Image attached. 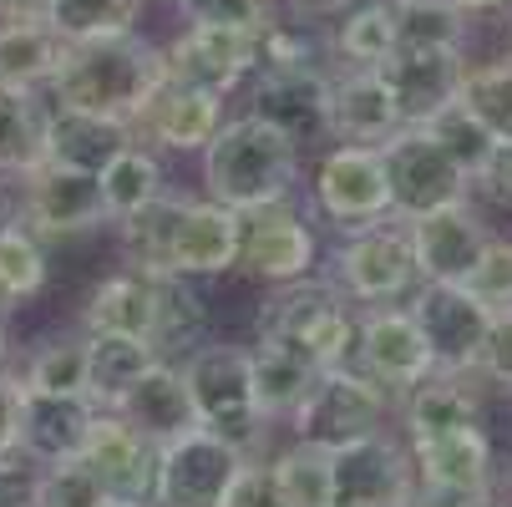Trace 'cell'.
Wrapping results in <instances>:
<instances>
[{"instance_id": "cell-1", "label": "cell", "mask_w": 512, "mask_h": 507, "mask_svg": "<svg viewBox=\"0 0 512 507\" xmlns=\"http://www.w3.org/2000/svg\"><path fill=\"white\" fill-rule=\"evenodd\" d=\"M158 82H163V46H153L137 31H112V36L66 41L46 97L61 107L132 122Z\"/></svg>"}, {"instance_id": "cell-2", "label": "cell", "mask_w": 512, "mask_h": 507, "mask_svg": "<svg viewBox=\"0 0 512 507\" xmlns=\"http://www.w3.org/2000/svg\"><path fill=\"white\" fill-rule=\"evenodd\" d=\"M295 178H300V142L259 112L218 122V132L203 148V188L213 203H229L234 213L289 203Z\"/></svg>"}, {"instance_id": "cell-3", "label": "cell", "mask_w": 512, "mask_h": 507, "mask_svg": "<svg viewBox=\"0 0 512 507\" xmlns=\"http://www.w3.org/2000/svg\"><path fill=\"white\" fill-rule=\"evenodd\" d=\"M259 340L295 350L315 371H330L355 355V315L335 284L305 274L295 284H274V300L259 315Z\"/></svg>"}, {"instance_id": "cell-4", "label": "cell", "mask_w": 512, "mask_h": 507, "mask_svg": "<svg viewBox=\"0 0 512 507\" xmlns=\"http://www.w3.org/2000/svg\"><path fill=\"white\" fill-rule=\"evenodd\" d=\"M386 416H391V391L376 386L360 366H350V360L320 371L315 386L305 391V401L289 411L295 437L315 442L325 452L360 442V437H376V431H386Z\"/></svg>"}, {"instance_id": "cell-5", "label": "cell", "mask_w": 512, "mask_h": 507, "mask_svg": "<svg viewBox=\"0 0 512 507\" xmlns=\"http://www.w3.org/2000/svg\"><path fill=\"white\" fill-rule=\"evenodd\" d=\"M183 381L193 391V406H198V426L218 431L224 442L234 447H254L259 437V401H254V371H249V350L244 345H193L183 355Z\"/></svg>"}, {"instance_id": "cell-6", "label": "cell", "mask_w": 512, "mask_h": 507, "mask_svg": "<svg viewBox=\"0 0 512 507\" xmlns=\"http://www.w3.org/2000/svg\"><path fill=\"white\" fill-rule=\"evenodd\" d=\"M381 158L391 183V219H416L467 198V168L426 127H401L391 142H381Z\"/></svg>"}, {"instance_id": "cell-7", "label": "cell", "mask_w": 512, "mask_h": 507, "mask_svg": "<svg viewBox=\"0 0 512 507\" xmlns=\"http://www.w3.org/2000/svg\"><path fill=\"white\" fill-rule=\"evenodd\" d=\"M259 31L229 26V21H188L163 46V77L203 87L213 97H229L249 71H259Z\"/></svg>"}, {"instance_id": "cell-8", "label": "cell", "mask_w": 512, "mask_h": 507, "mask_svg": "<svg viewBox=\"0 0 512 507\" xmlns=\"http://www.w3.org/2000/svg\"><path fill=\"white\" fill-rule=\"evenodd\" d=\"M244 462V447L224 442L218 431H183L158 452V507H218Z\"/></svg>"}, {"instance_id": "cell-9", "label": "cell", "mask_w": 512, "mask_h": 507, "mask_svg": "<svg viewBox=\"0 0 512 507\" xmlns=\"http://www.w3.org/2000/svg\"><path fill=\"white\" fill-rule=\"evenodd\" d=\"M416 254L406 239V224H365L350 229V239L335 254V289L360 305H391L416 284Z\"/></svg>"}, {"instance_id": "cell-10", "label": "cell", "mask_w": 512, "mask_h": 507, "mask_svg": "<svg viewBox=\"0 0 512 507\" xmlns=\"http://www.w3.org/2000/svg\"><path fill=\"white\" fill-rule=\"evenodd\" d=\"M436 371H462L477 376V360L492 330V310L472 295L467 284H421V295L411 305Z\"/></svg>"}, {"instance_id": "cell-11", "label": "cell", "mask_w": 512, "mask_h": 507, "mask_svg": "<svg viewBox=\"0 0 512 507\" xmlns=\"http://www.w3.org/2000/svg\"><path fill=\"white\" fill-rule=\"evenodd\" d=\"M350 366H360L376 386H386L391 396H406L416 381H426L436 366H431V345L416 325L411 310H396V305H376L355 320V355Z\"/></svg>"}, {"instance_id": "cell-12", "label": "cell", "mask_w": 512, "mask_h": 507, "mask_svg": "<svg viewBox=\"0 0 512 507\" xmlns=\"http://www.w3.org/2000/svg\"><path fill=\"white\" fill-rule=\"evenodd\" d=\"M158 442L142 437L132 421L117 411H97L92 437L82 447V462L102 482L107 502H132V507H158Z\"/></svg>"}, {"instance_id": "cell-13", "label": "cell", "mask_w": 512, "mask_h": 507, "mask_svg": "<svg viewBox=\"0 0 512 507\" xmlns=\"http://www.w3.org/2000/svg\"><path fill=\"white\" fill-rule=\"evenodd\" d=\"M315 203L340 229H365L391 219V183H386L381 148H360V142L330 148L315 168Z\"/></svg>"}, {"instance_id": "cell-14", "label": "cell", "mask_w": 512, "mask_h": 507, "mask_svg": "<svg viewBox=\"0 0 512 507\" xmlns=\"http://www.w3.org/2000/svg\"><path fill=\"white\" fill-rule=\"evenodd\" d=\"M411 457L376 431L330 452V507H406Z\"/></svg>"}, {"instance_id": "cell-15", "label": "cell", "mask_w": 512, "mask_h": 507, "mask_svg": "<svg viewBox=\"0 0 512 507\" xmlns=\"http://www.w3.org/2000/svg\"><path fill=\"white\" fill-rule=\"evenodd\" d=\"M107 219L102 208V183L97 173L82 168H61V163H41L26 173V198H21V224L41 239H66V234H87Z\"/></svg>"}, {"instance_id": "cell-16", "label": "cell", "mask_w": 512, "mask_h": 507, "mask_svg": "<svg viewBox=\"0 0 512 507\" xmlns=\"http://www.w3.org/2000/svg\"><path fill=\"white\" fill-rule=\"evenodd\" d=\"M376 71L386 77L406 127H421L426 117H436L442 107L457 102L467 61H462L457 46H396Z\"/></svg>"}, {"instance_id": "cell-17", "label": "cell", "mask_w": 512, "mask_h": 507, "mask_svg": "<svg viewBox=\"0 0 512 507\" xmlns=\"http://www.w3.org/2000/svg\"><path fill=\"white\" fill-rule=\"evenodd\" d=\"M325 127L340 142L381 148V142H391L406 127V117L376 66H345L340 77L325 82Z\"/></svg>"}, {"instance_id": "cell-18", "label": "cell", "mask_w": 512, "mask_h": 507, "mask_svg": "<svg viewBox=\"0 0 512 507\" xmlns=\"http://www.w3.org/2000/svg\"><path fill=\"white\" fill-rule=\"evenodd\" d=\"M406 224V239H411V254H416V274L426 284H462L467 269L477 264L482 244H487V229L482 219L462 203H447V208H431V213H416V219H401Z\"/></svg>"}, {"instance_id": "cell-19", "label": "cell", "mask_w": 512, "mask_h": 507, "mask_svg": "<svg viewBox=\"0 0 512 507\" xmlns=\"http://www.w3.org/2000/svg\"><path fill=\"white\" fill-rule=\"evenodd\" d=\"M264 284H295L315 269V234L300 213H289L284 203L244 213V239H239V264Z\"/></svg>"}, {"instance_id": "cell-20", "label": "cell", "mask_w": 512, "mask_h": 507, "mask_svg": "<svg viewBox=\"0 0 512 507\" xmlns=\"http://www.w3.org/2000/svg\"><path fill=\"white\" fill-rule=\"evenodd\" d=\"M218 122H224V97L163 77L153 87V97L142 102V112L132 117V132H142L168 153H203L208 137L218 132Z\"/></svg>"}, {"instance_id": "cell-21", "label": "cell", "mask_w": 512, "mask_h": 507, "mask_svg": "<svg viewBox=\"0 0 512 507\" xmlns=\"http://www.w3.org/2000/svg\"><path fill=\"white\" fill-rule=\"evenodd\" d=\"M244 239V213L213 198H183L178 234H173V274L178 279H218L239 264Z\"/></svg>"}, {"instance_id": "cell-22", "label": "cell", "mask_w": 512, "mask_h": 507, "mask_svg": "<svg viewBox=\"0 0 512 507\" xmlns=\"http://www.w3.org/2000/svg\"><path fill=\"white\" fill-rule=\"evenodd\" d=\"M97 406L87 396H51V391H31L21 386V442L16 452H26V462L36 467H56L82 457L87 437H92Z\"/></svg>"}, {"instance_id": "cell-23", "label": "cell", "mask_w": 512, "mask_h": 507, "mask_svg": "<svg viewBox=\"0 0 512 507\" xmlns=\"http://www.w3.org/2000/svg\"><path fill=\"white\" fill-rule=\"evenodd\" d=\"M117 416H122V421H132V426L142 431V437H153L158 447L198 426L193 391H188L183 371H178V366H168V360H153V366L127 386V396L117 401Z\"/></svg>"}, {"instance_id": "cell-24", "label": "cell", "mask_w": 512, "mask_h": 507, "mask_svg": "<svg viewBox=\"0 0 512 507\" xmlns=\"http://www.w3.org/2000/svg\"><path fill=\"white\" fill-rule=\"evenodd\" d=\"M325 71L320 66H259L254 112L284 127L295 142H310L325 127Z\"/></svg>"}, {"instance_id": "cell-25", "label": "cell", "mask_w": 512, "mask_h": 507, "mask_svg": "<svg viewBox=\"0 0 512 507\" xmlns=\"http://www.w3.org/2000/svg\"><path fill=\"white\" fill-rule=\"evenodd\" d=\"M127 142H137L132 122L97 117V112H82V107H61V102H51V112H46V163L102 173Z\"/></svg>"}, {"instance_id": "cell-26", "label": "cell", "mask_w": 512, "mask_h": 507, "mask_svg": "<svg viewBox=\"0 0 512 507\" xmlns=\"http://www.w3.org/2000/svg\"><path fill=\"white\" fill-rule=\"evenodd\" d=\"M411 472L426 487L487 492V482H492V447L482 437V426L436 431V437H411Z\"/></svg>"}, {"instance_id": "cell-27", "label": "cell", "mask_w": 512, "mask_h": 507, "mask_svg": "<svg viewBox=\"0 0 512 507\" xmlns=\"http://www.w3.org/2000/svg\"><path fill=\"white\" fill-rule=\"evenodd\" d=\"M46 112L51 97L41 87L0 82V173L26 178L46 163Z\"/></svg>"}, {"instance_id": "cell-28", "label": "cell", "mask_w": 512, "mask_h": 507, "mask_svg": "<svg viewBox=\"0 0 512 507\" xmlns=\"http://www.w3.org/2000/svg\"><path fill=\"white\" fill-rule=\"evenodd\" d=\"M153 315H158V274H142V269H122V274L102 279L82 310L87 330L142 335V340L153 335Z\"/></svg>"}, {"instance_id": "cell-29", "label": "cell", "mask_w": 512, "mask_h": 507, "mask_svg": "<svg viewBox=\"0 0 512 507\" xmlns=\"http://www.w3.org/2000/svg\"><path fill=\"white\" fill-rule=\"evenodd\" d=\"M87 401L97 411H117V401L127 396V386L158 360V350L142 335H107V330H87Z\"/></svg>"}, {"instance_id": "cell-30", "label": "cell", "mask_w": 512, "mask_h": 507, "mask_svg": "<svg viewBox=\"0 0 512 507\" xmlns=\"http://www.w3.org/2000/svg\"><path fill=\"white\" fill-rule=\"evenodd\" d=\"M406 437H436V431H462V426H482L477 421V391L472 376L462 371H431L426 381H416L406 391Z\"/></svg>"}, {"instance_id": "cell-31", "label": "cell", "mask_w": 512, "mask_h": 507, "mask_svg": "<svg viewBox=\"0 0 512 507\" xmlns=\"http://www.w3.org/2000/svg\"><path fill=\"white\" fill-rule=\"evenodd\" d=\"M66 41L51 31V21H0V82L16 87H51Z\"/></svg>"}, {"instance_id": "cell-32", "label": "cell", "mask_w": 512, "mask_h": 507, "mask_svg": "<svg viewBox=\"0 0 512 507\" xmlns=\"http://www.w3.org/2000/svg\"><path fill=\"white\" fill-rule=\"evenodd\" d=\"M178 213H183V198H163V193H158L153 203H142L137 213L117 219L127 269H142V274H173V234H178Z\"/></svg>"}, {"instance_id": "cell-33", "label": "cell", "mask_w": 512, "mask_h": 507, "mask_svg": "<svg viewBox=\"0 0 512 507\" xmlns=\"http://www.w3.org/2000/svg\"><path fill=\"white\" fill-rule=\"evenodd\" d=\"M249 371H254V401H259L264 421L269 416H289L305 401V391L315 386V376H320L310 360H300L295 350H284V345H269V340H259L249 350Z\"/></svg>"}, {"instance_id": "cell-34", "label": "cell", "mask_w": 512, "mask_h": 507, "mask_svg": "<svg viewBox=\"0 0 512 507\" xmlns=\"http://www.w3.org/2000/svg\"><path fill=\"white\" fill-rule=\"evenodd\" d=\"M335 51L345 66H381L396 51V0H355L335 11Z\"/></svg>"}, {"instance_id": "cell-35", "label": "cell", "mask_w": 512, "mask_h": 507, "mask_svg": "<svg viewBox=\"0 0 512 507\" xmlns=\"http://www.w3.org/2000/svg\"><path fill=\"white\" fill-rule=\"evenodd\" d=\"M203 330H208V310L198 300V289L178 274H158V315H153V335H148L158 360H168L178 350L188 355L193 345H203Z\"/></svg>"}, {"instance_id": "cell-36", "label": "cell", "mask_w": 512, "mask_h": 507, "mask_svg": "<svg viewBox=\"0 0 512 507\" xmlns=\"http://www.w3.org/2000/svg\"><path fill=\"white\" fill-rule=\"evenodd\" d=\"M102 183V208H107V219H127V213H137L142 203H153L163 193V168L148 148H137V142H127V148L97 173Z\"/></svg>"}, {"instance_id": "cell-37", "label": "cell", "mask_w": 512, "mask_h": 507, "mask_svg": "<svg viewBox=\"0 0 512 507\" xmlns=\"http://www.w3.org/2000/svg\"><path fill=\"white\" fill-rule=\"evenodd\" d=\"M269 482L284 507H330V452L295 437V447L269 462Z\"/></svg>"}, {"instance_id": "cell-38", "label": "cell", "mask_w": 512, "mask_h": 507, "mask_svg": "<svg viewBox=\"0 0 512 507\" xmlns=\"http://www.w3.org/2000/svg\"><path fill=\"white\" fill-rule=\"evenodd\" d=\"M457 102L482 122L492 142H512V61H482L462 71Z\"/></svg>"}, {"instance_id": "cell-39", "label": "cell", "mask_w": 512, "mask_h": 507, "mask_svg": "<svg viewBox=\"0 0 512 507\" xmlns=\"http://www.w3.org/2000/svg\"><path fill=\"white\" fill-rule=\"evenodd\" d=\"M148 0H51V31L61 41H87V36H112V31H137V16Z\"/></svg>"}, {"instance_id": "cell-40", "label": "cell", "mask_w": 512, "mask_h": 507, "mask_svg": "<svg viewBox=\"0 0 512 507\" xmlns=\"http://www.w3.org/2000/svg\"><path fill=\"white\" fill-rule=\"evenodd\" d=\"M41 284H46L41 239L21 219H11L0 229V289H6L11 300H31V295H41Z\"/></svg>"}, {"instance_id": "cell-41", "label": "cell", "mask_w": 512, "mask_h": 507, "mask_svg": "<svg viewBox=\"0 0 512 507\" xmlns=\"http://www.w3.org/2000/svg\"><path fill=\"white\" fill-rule=\"evenodd\" d=\"M26 386L51 391V396H87V345L82 340H56V345L36 350Z\"/></svg>"}, {"instance_id": "cell-42", "label": "cell", "mask_w": 512, "mask_h": 507, "mask_svg": "<svg viewBox=\"0 0 512 507\" xmlns=\"http://www.w3.org/2000/svg\"><path fill=\"white\" fill-rule=\"evenodd\" d=\"M421 127H426V132H431V137L442 142V148H447V153H452V158L467 168V178H472V173L482 168V158L492 153V137L482 132V122H477V117H472L462 102L442 107L436 117H426Z\"/></svg>"}, {"instance_id": "cell-43", "label": "cell", "mask_w": 512, "mask_h": 507, "mask_svg": "<svg viewBox=\"0 0 512 507\" xmlns=\"http://www.w3.org/2000/svg\"><path fill=\"white\" fill-rule=\"evenodd\" d=\"M107 492L102 482L92 477V467L82 457L71 462H56V467H41V492H36V507H102Z\"/></svg>"}, {"instance_id": "cell-44", "label": "cell", "mask_w": 512, "mask_h": 507, "mask_svg": "<svg viewBox=\"0 0 512 507\" xmlns=\"http://www.w3.org/2000/svg\"><path fill=\"white\" fill-rule=\"evenodd\" d=\"M462 284L472 289L487 310H507L512 305V244L507 239H487Z\"/></svg>"}, {"instance_id": "cell-45", "label": "cell", "mask_w": 512, "mask_h": 507, "mask_svg": "<svg viewBox=\"0 0 512 507\" xmlns=\"http://www.w3.org/2000/svg\"><path fill=\"white\" fill-rule=\"evenodd\" d=\"M467 193H477L487 208L512 213V142H492V153L482 158V168L472 173Z\"/></svg>"}, {"instance_id": "cell-46", "label": "cell", "mask_w": 512, "mask_h": 507, "mask_svg": "<svg viewBox=\"0 0 512 507\" xmlns=\"http://www.w3.org/2000/svg\"><path fill=\"white\" fill-rule=\"evenodd\" d=\"M284 0H198V11L188 21H229V26H269L279 16Z\"/></svg>"}, {"instance_id": "cell-47", "label": "cell", "mask_w": 512, "mask_h": 507, "mask_svg": "<svg viewBox=\"0 0 512 507\" xmlns=\"http://www.w3.org/2000/svg\"><path fill=\"white\" fill-rule=\"evenodd\" d=\"M477 371L487 381H497V386H512V305L507 310H492V330H487Z\"/></svg>"}, {"instance_id": "cell-48", "label": "cell", "mask_w": 512, "mask_h": 507, "mask_svg": "<svg viewBox=\"0 0 512 507\" xmlns=\"http://www.w3.org/2000/svg\"><path fill=\"white\" fill-rule=\"evenodd\" d=\"M218 507H284V502H279V492H274V482H269V467L244 462Z\"/></svg>"}, {"instance_id": "cell-49", "label": "cell", "mask_w": 512, "mask_h": 507, "mask_svg": "<svg viewBox=\"0 0 512 507\" xmlns=\"http://www.w3.org/2000/svg\"><path fill=\"white\" fill-rule=\"evenodd\" d=\"M36 492H41L36 462L0 457V507H36Z\"/></svg>"}, {"instance_id": "cell-50", "label": "cell", "mask_w": 512, "mask_h": 507, "mask_svg": "<svg viewBox=\"0 0 512 507\" xmlns=\"http://www.w3.org/2000/svg\"><path fill=\"white\" fill-rule=\"evenodd\" d=\"M21 442V386L0 376V457H16Z\"/></svg>"}, {"instance_id": "cell-51", "label": "cell", "mask_w": 512, "mask_h": 507, "mask_svg": "<svg viewBox=\"0 0 512 507\" xmlns=\"http://www.w3.org/2000/svg\"><path fill=\"white\" fill-rule=\"evenodd\" d=\"M406 507H487V492H452V487H411Z\"/></svg>"}, {"instance_id": "cell-52", "label": "cell", "mask_w": 512, "mask_h": 507, "mask_svg": "<svg viewBox=\"0 0 512 507\" xmlns=\"http://www.w3.org/2000/svg\"><path fill=\"white\" fill-rule=\"evenodd\" d=\"M51 0H0V21H41Z\"/></svg>"}, {"instance_id": "cell-53", "label": "cell", "mask_w": 512, "mask_h": 507, "mask_svg": "<svg viewBox=\"0 0 512 507\" xmlns=\"http://www.w3.org/2000/svg\"><path fill=\"white\" fill-rule=\"evenodd\" d=\"M447 6H452L457 16H467V21H472V16H497V11H507L512 0H447Z\"/></svg>"}, {"instance_id": "cell-54", "label": "cell", "mask_w": 512, "mask_h": 507, "mask_svg": "<svg viewBox=\"0 0 512 507\" xmlns=\"http://www.w3.org/2000/svg\"><path fill=\"white\" fill-rule=\"evenodd\" d=\"M289 6H300V11H340L345 0H289Z\"/></svg>"}, {"instance_id": "cell-55", "label": "cell", "mask_w": 512, "mask_h": 507, "mask_svg": "<svg viewBox=\"0 0 512 507\" xmlns=\"http://www.w3.org/2000/svg\"><path fill=\"white\" fill-rule=\"evenodd\" d=\"M11 305H16V300H11V295H6V289H0V315H6V310H11Z\"/></svg>"}, {"instance_id": "cell-56", "label": "cell", "mask_w": 512, "mask_h": 507, "mask_svg": "<svg viewBox=\"0 0 512 507\" xmlns=\"http://www.w3.org/2000/svg\"><path fill=\"white\" fill-rule=\"evenodd\" d=\"M11 224V213H6V203H0V229H6Z\"/></svg>"}, {"instance_id": "cell-57", "label": "cell", "mask_w": 512, "mask_h": 507, "mask_svg": "<svg viewBox=\"0 0 512 507\" xmlns=\"http://www.w3.org/2000/svg\"><path fill=\"white\" fill-rule=\"evenodd\" d=\"M0 360H6V330H0Z\"/></svg>"}, {"instance_id": "cell-58", "label": "cell", "mask_w": 512, "mask_h": 507, "mask_svg": "<svg viewBox=\"0 0 512 507\" xmlns=\"http://www.w3.org/2000/svg\"><path fill=\"white\" fill-rule=\"evenodd\" d=\"M102 507H132V502H102Z\"/></svg>"}]
</instances>
